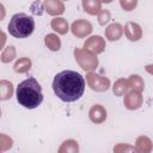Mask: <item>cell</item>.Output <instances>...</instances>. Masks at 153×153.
Here are the masks:
<instances>
[{
    "label": "cell",
    "instance_id": "1",
    "mask_svg": "<svg viewBox=\"0 0 153 153\" xmlns=\"http://www.w3.org/2000/svg\"><path fill=\"white\" fill-rule=\"evenodd\" d=\"M84 76L74 71H62L57 73L53 80V90L55 94L66 103L78 100L85 91Z\"/></svg>",
    "mask_w": 153,
    "mask_h": 153
},
{
    "label": "cell",
    "instance_id": "2",
    "mask_svg": "<svg viewBox=\"0 0 153 153\" xmlns=\"http://www.w3.org/2000/svg\"><path fill=\"white\" fill-rule=\"evenodd\" d=\"M17 100L25 109H35L43 102L39 82L35 78L23 80L17 87Z\"/></svg>",
    "mask_w": 153,
    "mask_h": 153
},
{
    "label": "cell",
    "instance_id": "3",
    "mask_svg": "<svg viewBox=\"0 0 153 153\" xmlns=\"http://www.w3.org/2000/svg\"><path fill=\"white\" fill-rule=\"evenodd\" d=\"M8 32L16 38H26L35 30V20L26 13H16L8 23Z\"/></svg>",
    "mask_w": 153,
    "mask_h": 153
},
{
    "label": "cell",
    "instance_id": "4",
    "mask_svg": "<svg viewBox=\"0 0 153 153\" xmlns=\"http://www.w3.org/2000/svg\"><path fill=\"white\" fill-rule=\"evenodd\" d=\"M74 56H75V60L79 63V66L86 72H91V71L96 69L98 66V59H97L96 54H93L86 49L75 48Z\"/></svg>",
    "mask_w": 153,
    "mask_h": 153
},
{
    "label": "cell",
    "instance_id": "5",
    "mask_svg": "<svg viewBox=\"0 0 153 153\" xmlns=\"http://www.w3.org/2000/svg\"><path fill=\"white\" fill-rule=\"evenodd\" d=\"M86 81H87L88 86L93 91H97V92L108 91L110 87V80L108 78L99 75V74H96V73H92V72H90L86 75Z\"/></svg>",
    "mask_w": 153,
    "mask_h": 153
},
{
    "label": "cell",
    "instance_id": "6",
    "mask_svg": "<svg viewBox=\"0 0 153 153\" xmlns=\"http://www.w3.org/2000/svg\"><path fill=\"white\" fill-rule=\"evenodd\" d=\"M71 30H72L74 36L82 38V37H86L87 35H90L92 32V25L90 22H87L85 19H78L72 24Z\"/></svg>",
    "mask_w": 153,
    "mask_h": 153
},
{
    "label": "cell",
    "instance_id": "7",
    "mask_svg": "<svg viewBox=\"0 0 153 153\" xmlns=\"http://www.w3.org/2000/svg\"><path fill=\"white\" fill-rule=\"evenodd\" d=\"M84 48L93 54H100L105 49V41L100 36H92L84 43Z\"/></svg>",
    "mask_w": 153,
    "mask_h": 153
},
{
    "label": "cell",
    "instance_id": "8",
    "mask_svg": "<svg viewBox=\"0 0 153 153\" xmlns=\"http://www.w3.org/2000/svg\"><path fill=\"white\" fill-rule=\"evenodd\" d=\"M142 104V96H141V92H137V91H134L131 90L130 92H128L126 96H124V105L127 109L129 110H136L141 106Z\"/></svg>",
    "mask_w": 153,
    "mask_h": 153
},
{
    "label": "cell",
    "instance_id": "9",
    "mask_svg": "<svg viewBox=\"0 0 153 153\" xmlns=\"http://www.w3.org/2000/svg\"><path fill=\"white\" fill-rule=\"evenodd\" d=\"M43 7L50 16H59L65 12V5L61 0H44Z\"/></svg>",
    "mask_w": 153,
    "mask_h": 153
},
{
    "label": "cell",
    "instance_id": "10",
    "mask_svg": "<svg viewBox=\"0 0 153 153\" xmlns=\"http://www.w3.org/2000/svg\"><path fill=\"white\" fill-rule=\"evenodd\" d=\"M124 35L130 41H139L141 38V36H142V30H141L139 24L129 22L124 26Z\"/></svg>",
    "mask_w": 153,
    "mask_h": 153
},
{
    "label": "cell",
    "instance_id": "11",
    "mask_svg": "<svg viewBox=\"0 0 153 153\" xmlns=\"http://www.w3.org/2000/svg\"><path fill=\"white\" fill-rule=\"evenodd\" d=\"M88 116L93 123H102L106 120V110L102 105L96 104L90 109Z\"/></svg>",
    "mask_w": 153,
    "mask_h": 153
},
{
    "label": "cell",
    "instance_id": "12",
    "mask_svg": "<svg viewBox=\"0 0 153 153\" xmlns=\"http://www.w3.org/2000/svg\"><path fill=\"white\" fill-rule=\"evenodd\" d=\"M123 33V26L118 23H112L110 24L106 30H105V36L109 41H117L121 38Z\"/></svg>",
    "mask_w": 153,
    "mask_h": 153
},
{
    "label": "cell",
    "instance_id": "13",
    "mask_svg": "<svg viewBox=\"0 0 153 153\" xmlns=\"http://www.w3.org/2000/svg\"><path fill=\"white\" fill-rule=\"evenodd\" d=\"M82 7L86 13L96 16L102 10V2L100 0H82Z\"/></svg>",
    "mask_w": 153,
    "mask_h": 153
},
{
    "label": "cell",
    "instance_id": "14",
    "mask_svg": "<svg viewBox=\"0 0 153 153\" xmlns=\"http://www.w3.org/2000/svg\"><path fill=\"white\" fill-rule=\"evenodd\" d=\"M51 29L55 30L60 35H65L68 32L69 26L65 18H55L51 20Z\"/></svg>",
    "mask_w": 153,
    "mask_h": 153
},
{
    "label": "cell",
    "instance_id": "15",
    "mask_svg": "<svg viewBox=\"0 0 153 153\" xmlns=\"http://www.w3.org/2000/svg\"><path fill=\"white\" fill-rule=\"evenodd\" d=\"M13 94V85L11 81L0 80V100H6Z\"/></svg>",
    "mask_w": 153,
    "mask_h": 153
},
{
    "label": "cell",
    "instance_id": "16",
    "mask_svg": "<svg viewBox=\"0 0 153 153\" xmlns=\"http://www.w3.org/2000/svg\"><path fill=\"white\" fill-rule=\"evenodd\" d=\"M44 42H45V45H47L50 50H53V51L59 50L60 47H61V41H60V38H59L56 35H54V33H48V35L45 36V38H44Z\"/></svg>",
    "mask_w": 153,
    "mask_h": 153
},
{
    "label": "cell",
    "instance_id": "17",
    "mask_svg": "<svg viewBox=\"0 0 153 153\" xmlns=\"http://www.w3.org/2000/svg\"><path fill=\"white\" fill-rule=\"evenodd\" d=\"M128 80V85H129V88L131 87L134 91H137V92H141L143 91V87H145V84H143V80L141 76L139 75H130Z\"/></svg>",
    "mask_w": 153,
    "mask_h": 153
},
{
    "label": "cell",
    "instance_id": "18",
    "mask_svg": "<svg viewBox=\"0 0 153 153\" xmlns=\"http://www.w3.org/2000/svg\"><path fill=\"white\" fill-rule=\"evenodd\" d=\"M30 67H31V60L27 57H20L14 63V71L17 73H25L30 69Z\"/></svg>",
    "mask_w": 153,
    "mask_h": 153
},
{
    "label": "cell",
    "instance_id": "19",
    "mask_svg": "<svg viewBox=\"0 0 153 153\" xmlns=\"http://www.w3.org/2000/svg\"><path fill=\"white\" fill-rule=\"evenodd\" d=\"M112 90H114V93H115L116 96H123V94L129 90L128 80H127V79H118V80L115 82Z\"/></svg>",
    "mask_w": 153,
    "mask_h": 153
},
{
    "label": "cell",
    "instance_id": "20",
    "mask_svg": "<svg viewBox=\"0 0 153 153\" xmlns=\"http://www.w3.org/2000/svg\"><path fill=\"white\" fill-rule=\"evenodd\" d=\"M79 151V147H78V142L74 141V140H67L62 143V146L60 147L59 152L60 153H63V152H78Z\"/></svg>",
    "mask_w": 153,
    "mask_h": 153
},
{
    "label": "cell",
    "instance_id": "21",
    "mask_svg": "<svg viewBox=\"0 0 153 153\" xmlns=\"http://www.w3.org/2000/svg\"><path fill=\"white\" fill-rule=\"evenodd\" d=\"M14 57H16V49H14V47H7L4 50L2 55H1V61L4 63H7V62L12 61Z\"/></svg>",
    "mask_w": 153,
    "mask_h": 153
},
{
    "label": "cell",
    "instance_id": "22",
    "mask_svg": "<svg viewBox=\"0 0 153 153\" xmlns=\"http://www.w3.org/2000/svg\"><path fill=\"white\" fill-rule=\"evenodd\" d=\"M145 146H147V147L152 148L151 140H149L148 137H146V136H141V137H139V139H137V141H136V149H137L139 152H146Z\"/></svg>",
    "mask_w": 153,
    "mask_h": 153
},
{
    "label": "cell",
    "instance_id": "23",
    "mask_svg": "<svg viewBox=\"0 0 153 153\" xmlns=\"http://www.w3.org/2000/svg\"><path fill=\"white\" fill-rule=\"evenodd\" d=\"M111 19L110 17V12L108 10H100L98 13V22L100 25H105L106 23H109V20Z\"/></svg>",
    "mask_w": 153,
    "mask_h": 153
},
{
    "label": "cell",
    "instance_id": "24",
    "mask_svg": "<svg viewBox=\"0 0 153 153\" xmlns=\"http://www.w3.org/2000/svg\"><path fill=\"white\" fill-rule=\"evenodd\" d=\"M120 4L124 11H131L136 7L137 0H120Z\"/></svg>",
    "mask_w": 153,
    "mask_h": 153
},
{
    "label": "cell",
    "instance_id": "25",
    "mask_svg": "<svg viewBox=\"0 0 153 153\" xmlns=\"http://www.w3.org/2000/svg\"><path fill=\"white\" fill-rule=\"evenodd\" d=\"M42 10H44V7L41 5V2H39L38 0H36V1L31 5V11H32V13H35V14L41 16V14L43 13V11H42Z\"/></svg>",
    "mask_w": 153,
    "mask_h": 153
},
{
    "label": "cell",
    "instance_id": "26",
    "mask_svg": "<svg viewBox=\"0 0 153 153\" xmlns=\"http://www.w3.org/2000/svg\"><path fill=\"white\" fill-rule=\"evenodd\" d=\"M1 143H11V145H12V140H11L8 136H6V135L0 134V151L8 148V147H6V146H2Z\"/></svg>",
    "mask_w": 153,
    "mask_h": 153
},
{
    "label": "cell",
    "instance_id": "27",
    "mask_svg": "<svg viewBox=\"0 0 153 153\" xmlns=\"http://www.w3.org/2000/svg\"><path fill=\"white\" fill-rule=\"evenodd\" d=\"M5 42H6V35L0 30V49H2Z\"/></svg>",
    "mask_w": 153,
    "mask_h": 153
},
{
    "label": "cell",
    "instance_id": "28",
    "mask_svg": "<svg viewBox=\"0 0 153 153\" xmlns=\"http://www.w3.org/2000/svg\"><path fill=\"white\" fill-rule=\"evenodd\" d=\"M5 16H6V11H5V7L0 4V20H2L4 18H5Z\"/></svg>",
    "mask_w": 153,
    "mask_h": 153
},
{
    "label": "cell",
    "instance_id": "29",
    "mask_svg": "<svg viewBox=\"0 0 153 153\" xmlns=\"http://www.w3.org/2000/svg\"><path fill=\"white\" fill-rule=\"evenodd\" d=\"M112 0H100V2H105V4H109V2H111Z\"/></svg>",
    "mask_w": 153,
    "mask_h": 153
},
{
    "label": "cell",
    "instance_id": "30",
    "mask_svg": "<svg viewBox=\"0 0 153 153\" xmlns=\"http://www.w3.org/2000/svg\"><path fill=\"white\" fill-rule=\"evenodd\" d=\"M0 116H1V111H0Z\"/></svg>",
    "mask_w": 153,
    "mask_h": 153
}]
</instances>
